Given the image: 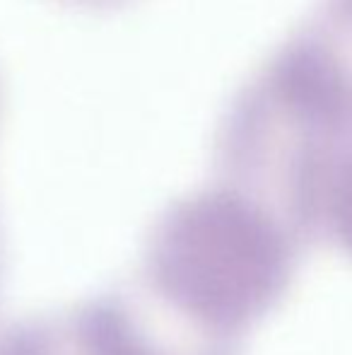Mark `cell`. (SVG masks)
I'll list each match as a JSON object with an SVG mask.
<instances>
[{
  "mask_svg": "<svg viewBox=\"0 0 352 355\" xmlns=\"http://www.w3.org/2000/svg\"><path fill=\"white\" fill-rule=\"evenodd\" d=\"M299 247L275 213L220 182L165 208L133 283L198 338L241 353L290 290Z\"/></svg>",
  "mask_w": 352,
  "mask_h": 355,
  "instance_id": "obj_1",
  "label": "cell"
},
{
  "mask_svg": "<svg viewBox=\"0 0 352 355\" xmlns=\"http://www.w3.org/2000/svg\"><path fill=\"white\" fill-rule=\"evenodd\" d=\"M0 355H165L118 288L56 314L15 322L0 334Z\"/></svg>",
  "mask_w": 352,
  "mask_h": 355,
  "instance_id": "obj_2",
  "label": "cell"
},
{
  "mask_svg": "<svg viewBox=\"0 0 352 355\" xmlns=\"http://www.w3.org/2000/svg\"><path fill=\"white\" fill-rule=\"evenodd\" d=\"M314 239H328L352 259V141L326 172L316 203Z\"/></svg>",
  "mask_w": 352,
  "mask_h": 355,
  "instance_id": "obj_3",
  "label": "cell"
},
{
  "mask_svg": "<svg viewBox=\"0 0 352 355\" xmlns=\"http://www.w3.org/2000/svg\"><path fill=\"white\" fill-rule=\"evenodd\" d=\"M61 3L82 10H118L123 5H131L133 0H61Z\"/></svg>",
  "mask_w": 352,
  "mask_h": 355,
  "instance_id": "obj_4",
  "label": "cell"
}]
</instances>
